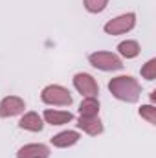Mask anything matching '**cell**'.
Here are the masks:
<instances>
[{
    "mask_svg": "<svg viewBox=\"0 0 156 158\" xmlns=\"http://www.w3.org/2000/svg\"><path fill=\"white\" fill-rule=\"evenodd\" d=\"M109 90L116 99L125 101V103H136L142 96V85L132 76H117L110 79Z\"/></svg>",
    "mask_w": 156,
    "mask_h": 158,
    "instance_id": "1",
    "label": "cell"
},
{
    "mask_svg": "<svg viewBox=\"0 0 156 158\" xmlns=\"http://www.w3.org/2000/svg\"><path fill=\"white\" fill-rule=\"evenodd\" d=\"M40 99L46 105H55V107H68L72 105V96L68 88L61 85H48L40 92Z\"/></svg>",
    "mask_w": 156,
    "mask_h": 158,
    "instance_id": "2",
    "label": "cell"
},
{
    "mask_svg": "<svg viewBox=\"0 0 156 158\" xmlns=\"http://www.w3.org/2000/svg\"><path fill=\"white\" fill-rule=\"evenodd\" d=\"M88 63L103 72H116L123 68V61L112 52H92L88 55Z\"/></svg>",
    "mask_w": 156,
    "mask_h": 158,
    "instance_id": "3",
    "label": "cell"
},
{
    "mask_svg": "<svg viewBox=\"0 0 156 158\" xmlns=\"http://www.w3.org/2000/svg\"><path fill=\"white\" fill-rule=\"evenodd\" d=\"M134 26H136V15L134 13H125V15H119L116 19L109 20L103 26V30L109 35H123V33L130 31Z\"/></svg>",
    "mask_w": 156,
    "mask_h": 158,
    "instance_id": "4",
    "label": "cell"
},
{
    "mask_svg": "<svg viewBox=\"0 0 156 158\" xmlns=\"http://www.w3.org/2000/svg\"><path fill=\"white\" fill-rule=\"evenodd\" d=\"M74 86L81 96L84 98H97L99 94V86H97V81L92 77L90 74H84V72H79L74 76Z\"/></svg>",
    "mask_w": 156,
    "mask_h": 158,
    "instance_id": "5",
    "label": "cell"
},
{
    "mask_svg": "<svg viewBox=\"0 0 156 158\" xmlns=\"http://www.w3.org/2000/svg\"><path fill=\"white\" fill-rule=\"evenodd\" d=\"M26 109V103L18 96H6L0 101V118H13L22 114Z\"/></svg>",
    "mask_w": 156,
    "mask_h": 158,
    "instance_id": "6",
    "label": "cell"
},
{
    "mask_svg": "<svg viewBox=\"0 0 156 158\" xmlns=\"http://www.w3.org/2000/svg\"><path fill=\"white\" fill-rule=\"evenodd\" d=\"M50 147L44 143H26L17 151V158H48Z\"/></svg>",
    "mask_w": 156,
    "mask_h": 158,
    "instance_id": "7",
    "label": "cell"
},
{
    "mask_svg": "<svg viewBox=\"0 0 156 158\" xmlns=\"http://www.w3.org/2000/svg\"><path fill=\"white\" fill-rule=\"evenodd\" d=\"M79 140H81V134H79L77 131H63V132L55 134L50 142H51V145L57 147V149H66V147L76 145Z\"/></svg>",
    "mask_w": 156,
    "mask_h": 158,
    "instance_id": "8",
    "label": "cell"
},
{
    "mask_svg": "<svg viewBox=\"0 0 156 158\" xmlns=\"http://www.w3.org/2000/svg\"><path fill=\"white\" fill-rule=\"evenodd\" d=\"M76 125H77V129H81L83 132H86L90 136H97L105 129L103 123H101V119H99V116H94V118H83V116H79Z\"/></svg>",
    "mask_w": 156,
    "mask_h": 158,
    "instance_id": "9",
    "label": "cell"
},
{
    "mask_svg": "<svg viewBox=\"0 0 156 158\" xmlns=\"http://www.w3.org/2000/svg\"><path fill=\"white\" fill-rule=\"evenodd\" d=\"M42 119L50 125H64L70 123L74 119V114L68 110H53V109H46L42 112Z\"/></svg>",
    "mask_w": 156,
    "mask_h": 158,
    "instance_id": "10",
    "label": "cell"
},
{
    "mask_svg": "<svg viewBox=\"0 0 156 158\" xmlns=\"http://www.w3.org/2000/svg\"><path fill=\"white\" fill-rule=\"evenodd\" d=\"M18 127L24 131H30V132H40L44 127V119L37 112H26L18 121Z\"/></svg>",
    "mask_w": 156,
    "mask_h": 158,
    "instance_id": "11",
    "label": "cell"
},
{
    "mask_svg": "<svg viewBox=\"0 0 156 158\" xmlns=\"http://www.w3.org/2000/svg\"><path fill=\"white\" fill-rule=\"evenodd\" d=\"M99 101L97 98H84L79 105V116L83 118H94V116H99Z\"/></svg>",
    "mask_w": 156,
    "mask_h": 158,
    "instance_id": "12",
    "label": "cell"
},
{
    "mask_svg": "<svg viewBox=\"0 0 156 158\" xmlns=\"http://www.w3.org/2000/svg\"><path fill=\"white\" fill-rule=\"evenodd\" d=\"M117 52H119V55H123L125 59H134V57L140 55L142 48H140L138 40L129 39V40H123V42L117 44Z\"/></svg>",
    "mask_w": 156,
    "mask_h": 158,
    "instance_id": "13",
    "label": "cell"
},
{
    "mask_svg": "<svg viewBox=\"0 0 156 158\" xmlns=\"http://www.w3.org/2000/svg\"><path fill=\"white\" fill-rule=\"evenodd\" d=\"M83 2H84V9L88 13H101L109 6V0H83Z\"/></svg>",
    "mask_w": 156,
    "mask_h": 158,
    "instance_id": "14",
    "label": "cell"
},
{
    "mask_svg": "<svg viewBox=\"0 0 156 158\" xmlns=\"http://www.w3.org/2000/svg\"><path fill=\"white\" fill-rule=\"evenodd\" d=\"M138 112H140V116L143 119H147V123L156 125V107L154 105H142Z\"/></svg>",
    "mask_w": 156,
    "mask_h": 158,
    "instance_id": "15",
    "label": "cell"
},
{
    "mask_svg": "<svg viewBox=\"0 0 156 158\" xmlns=\"http://www.w3.org/2000/svg\"><path fill=\"white\" fill-rule=\"evenodd\" d=\"M142 77L147 79V81H154L156 79V59H149L142 66Z\"/></svg>",
    "mask_w": 156,
    "mask_h": 158,
    "instance_id": "16",
    "label": "cell"
},
{
    "mask_svg": "<svg viewBox=\"0 0 156 158\" xmlns=\"http://www.w3.org/2000/svg\"><path fill=\"white\" fill-rule=\"evenodd\" d=\"M151 101H153V103L156 101V92H151Z\"/></svg>",
    "mask_w": 156,
    "mask_h": 158,
    "instance_id": "17",
    "label": "cell"
}]
</instances>
